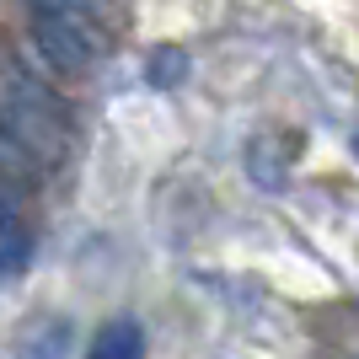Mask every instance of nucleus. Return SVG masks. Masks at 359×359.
I'll use <instances>...</instances> for the list:
<instances>
[{
  "mask_svg": "<svg viewBox=\"0 0 359 359\" xmlns=\"http://www.w3.org/2000/svg\"><path fill=\"white\" fill-rule=\"evenodd\" d=\"M0 140L16 145L32 166H60L70 150L65 107L22 65H0Z\"/></svg>",
  "mask_w": 359,
  "mask_h": 359,
  "instance_id": "f257e3e1",
  "label": "nucleus"
},
{
  "mask_svg": "<svg viewBox=\"0 0 359 359\" xmlns=\"http://www.w3.org/2000/svg\"><path fill=\"white\" fill-rule=\"evenodd\" d=\"M32 43L48 60V70L60 75H86L102 60V32L65 11H32Z\"/></svg>",
  "mask_w": 359,
  "mask_h": 359,
  "instance_id": "f03ea898",
  "label": "nucleus"
},
{
  "mask_svg": "<svg viewBox=\"0 0 359 359\" xmlns=\"http://www.w3.org/2000/svg\"><path fill=\"white\" fill-rule=\"evenodd\" d=\"M32 257V220L22 204V182L0 166V273H22Z\"/></svg>",
  "mask_w": 359,
  "mask_h": 359,
  "instance_id": "7ed1b4c3",
  "label": "nucleus"
},
{
  "mask_svg": "<svg viewBox=\"0 0 359 359\" xmlns=\"http://www.w3.org/2000/svg\"><path fill=\"white\" fill-rule=\"evenodd\" d=\"M86 359H145V327L135 316H113L97 338H91Z\"/></svg>",
  "mask_w": 359,
  "mask_h": 359,
  "instance_id": "20e7f679",
  "label": "nucleus"
},
{
  "mask_svg": "<svg viewBox=\"0 0 359 359\" xmlns=\"http://www.w3.org/2000/svg\"><path fill=\"white\" fill-rule=\"evenodd\" d=\"M65 348H70V322H38V327L22 338V359H65Z\"/></svg>",
  "mask_w": 359,
  "mask_h": 359,
  "instance_id": "39448f33",
  "label": "nucleus"
},
{
  "mask_svg": "<svg viewBox=\"0 0 359 359\" xmlns=\"http://www.w3.org/2000/svg\"><path fill=\"white\" fill-rule=\"evenodd\" d=\"M145 75H150V86H156V91H172L182 75H188V54H182V48H156L150 65H145Z\"/></svg>",
  "mask_w": 359,
  "mask_h": 359,
  "instance_id": "423d86ee",
  "label": "nucleus"
},
{
  "mask_svg": "<svg viewBox=\"0 0 359 359\" xmlns=\"http://www.w3.org/2000/svg\"><path fill=\"white\" fill-rule=\"evenodd\" d=\"M32 11H65V16H81L91 27H102L113 16V0H32Z\"/></svg>",
  "mask_w": 359,
  "mask_h": 359,
  "instance_id": "0eeeda50",
  "label": "nucleus"
},
{
  "mask_svg": "<svg viewBox=\"0 0 359 359\" xmlns=\"http://www.w3.org/2000/svg\"><path fill=\"white\" fill-rule=\"evenodd\" d=\"M348 145H354V156H359V135H354V140H348Z\"/></svg>",
  "mask_w": 359,
  "mask_h": 359,
  "instance_id": "6e6552de",
  "label": "nucleus"
}]
</instances>
